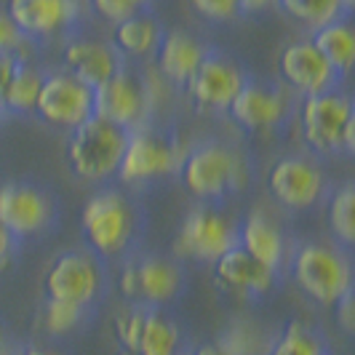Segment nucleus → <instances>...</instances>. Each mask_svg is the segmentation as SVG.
Wrapping results in <instances>:
<instances>
[{
	"label": "nucleus",
	"instance_id": "f257e3e1",
	"mask_svg": "<svg viewBox=\"0 0 355 355\" xmlns=\"http://www.w3.org/2000/svg\"><path fill=\"white\" fill-rule=\"evenodd\" d=\"M179 174L187 193L200 200H216L238 193L249 182V163L230 144L203 142L184 153Z\"/></svg>",
	"mask_w": 355,
	"mask_h": 355
},
{
	"label": "nucleus",
	"instance_id": "f03ea898",
	"mask_svg": "<svg viewBox=\"0 0 355 355\" xmlns=\"http://www.w3.org/2000/svg\"><path fill=\"white\" fill-rule=\"evenodd\" d=\"M300 128L307 147L320 155L355 153V107L347 94L331 89L304 96L300 105Z\"/></svg>",
	"mask_w": 355,
	"mask_h": 355
},
{
	"label": "nucleus",
	"instance_id": "7ed1b4c3",
	"mask_svg": "<svg viewBox=\"0 0 355 355\" xmlns=\"http://www.w3.org/2000/svg\"><path fill=\"white\" fill-rule=\"evenodd\" d=\"M128 131L110 123L99 115L72 128L67 139V163L70 171L83 182H105L115 177L118 163L123 158Z\"/></svg>",
	"mask_w": 355,
	"mask_h": 355
},
{
	"label": "nucleus",
	"instance_id": "20e7f679",
	"mask_svg": "<svg viewBox=\"0 0 355 355\" xmlns=\"http://www.w3.org/2000/svg\"><path fill=\"white\" fill-rule=\"evenodd\" d=\"M294 281L313 302L323 307L334 304L353 291V265L345 251L326 243H302L291 257Z\"/></svg>",
	"mask_w": 355,
	"mask_h": 355
},
{
	"label": "nucleus",
	"instance_id": "39448f33",
	"mask_svg": "<svg viewBox=\"0 0 355 355\" xmlns=\"http://www.w3.org/2000/svg\"><path fill=\"white\" fill-rule=\"evenodd\" d=\"M80 225L94 254L118 257L121 251L128 249L137 232V211L128 203V198L121 196L118 190H102L89 198Z\"/></svg>",
	"mask_w": 355,
	"mask_h": 355
},
{
	"label": "nucleus",
	"instance_id": "423d86ee",
	"mask_svg": "<svg viewBox=\"0 0 355 355\" xmlns=\"http://www.w3.org/2000/svg\"><path fill=\"white\" fill-rule=\"evenodd\" d=\"M184 158V150L177 139L166 137L158 128H134L128 131L123 147V158L118 163V179L123 184L139 187L160 177H168L179 171V163Z\"/></svg>",
	"mask_w": 355,
	"mask_h": 355
},
{
	"label": "nucleus",
	"instance_id": "0eeeda50",
	"mask_svg": "<svg viewBox=\"0 0 355 355\" xmlns=\"http://www.w3.org/2000/svg\"><path fill=\"white\" fill-rule=\"evenodd\" d=\"M118 355H179L182 334L171 318L155 307L134 304L112 320Z\"/></svg>",
	"mask_w": 355,
	"mask_h": 355
},
{
	"label": "nucleus",
	"instance_id": "6e6552de",
	"mask_svg": "<svg viewBox=\"0 0 355 355\" xmlns=\"http://www.w3.org/2000/svg\"><path fill=\"white\" fill-rule=\"evenodd\" d=\"M238 246V227L227 214L214 206H196L184 214L174 238V251L182 259L216 262L222 254Z\"/></svg>",
	"mask_w": 355,
	"mask_h": 355
},
{
	"label": "nucleus",
	"instance_id": "1a4fd4ad",
	"mask_svg": "<svg viewBox=\"0 0 355 355\" xmlns=\"http://www.w3.org/2000/svg\"><path fill=\"white\" fill-rule=\"evenodd\" d=\"M43 288L46 300L89 307L102 291V270L96 257L78 249L59 254L46 270Z\"/></svg>",
	"mask_w": 355,
	"mask_h": 355
},
{
	"label": "nucleus",
	"instance_id": "9d476101",
	"mask_svg": "<svg viewBox=\"0 0 355 355\" xmlns=\"http://www.w3.org/2000/svg\"><path fill=\"white\" fill-rule=\"evenodd\" d=\"M184 275L179 265L163 257H137L121 270V291L128 302L142 307H160L177 300Z\"/></svg>",
	"mask_w": 355,
	"mask_h": 355
},
{
	"label": "nucleus",
	"instance_id": "9b49d317",
	"mask_svg": "<svg viewBox=\"0 0 355 355\" xmlns=\"http://www.w3.org/2000/svg\"><path fill=\"white\" fill-rule=\"evenodd\" d=\"M35 112L46 123L72 131L94 115V89L64 70L43 75Z\"/></svg>",
	"mask_w": 355,
	"mask_h": 355
},
{
	"label": "nucleus",
	"instance_id": "f8f14e48",
	"mask_svg": "<svg viewBox=\"0 0 355 355\" xmlns=\"http://www.w3.org/2000/svg\"><path fill=\"white\" fill-rule=\"evenodd\" d=\"M246 72L241 70L230 56L222 53H206L203 62L198 64L193 78L184 83L187 96L193 105L203 112H222L238 96V91L246 83Z\"/></svg>",
	"mask_w": 355,
	"mask_h": 355
},
{
	"label": "nucleus",
	"instance_id": "ddd939ff",
	"mask_svg": "<svg viewBox=\"0 0 355 355\" xmlns=\"http://www.w3.org/2000/svg\"><path fill=\"white\" fill-rule=\"evenodd\" d=\"M150 89L128 70L115 72L105 86L94 89V115L105 118L110 123L134 131L144 123L150 112Z\"/></svg>",
	"mask_w": 355,
	"mask_h": 355
},
{
	"label": "nucleus",
	"instance_id": "4468645a",
	"mask_svg": "<svg viewBox=\"0 0 355 355\" xmlns=\"http://www.w3.org/2000/svg\"><path fill=\"white\" fill-rule=\"evenodd\" d=\"M267 190L281 206L304 211L320 200L326 190V177L318 163L300 158V155H286L272 163L267 174Z\"/></svg>",
	"mask_w": 355,
	"mask_h": 355
},
{
	"label": "nucleus",
	"instance_id": "2eb2a0df",
	"mask_svg": "<svg viewBox=\"0 0 355 355\" xmlns=\"http://www.w3.org/2000/svg\"><path fill=\"white\" fill-rule=\"evenodd\" d=\"M53 222V200L35 184H0V225L14 238H30Z\"/></svg>",
	"mask_w": 355,
	"mask_h": 355
},
{
	"label": "nucleus",
	"instance_id": "dca6fc26",
	"mask_svg": "<svg viewBox=\"0 0 355 355\" xmlns=\"http://www.w3.org/2000/svg\"><path fill=\"white\" fill-rule=\"evenodd\" d=\"M278 72L286 80V86H291L302 96L331 91L339 80V72L313 46V40H294V43H288L281 51V56H278Z\"/></svg>",
	"mask_w": 355,
	"mask_h": 355
},
{
	"label": "nucleus",
	"instance_id": "f3484780",
	"mask_svg": "<svg viewBox=\"0 0 355 355\" xmlns=\"http://www.w3.org/2000/svg\"><path fill=\"white\" fill-rule=\"evenodd\" d=\"M214 281L232 297H262L275 284V270L257 262L241 246H232L214 262Z\"/></svg>",
	"mask_w": 355,
	"mask_h": 355
},
{
	"label": "nucleus",
	"instance_id": "a211bd4d",
	"mask_svg": "<svg viewBox=\"0 0 355 355\" xmlns=\"http://www.w3.org/2000/svg\"><path fill=\"white\" fill-rule=\"evenodd\" d=\"M227 112L241 128H246L251 134H259V131H270V128L284 123L288 102L278 89L246 80L243 89L238 91V96L230 102Z\"/></svg>",
	"mask_w": 355,
	"mask_h": 355
},
{
	"label": "nucleus",
	"instance_id": "6ab92c4d",
	"mask_svg": "<svg viewBox=\"0 0 355 355\" xmlns=\"http://www.w3.org/2000/svg\"><path fill=\"white\" fill-rule=\"evenodd\" d=\"M64 72L86 83L89 89H99L115 72L123 70L121 53L115 46L91 40V37H75L64 46Z\"/></svg>",
	"mask_w": 355,
	"mask_h": 355
},
{
	"label": "nucleus",
	"instance_id": "aec40b11",
	"mask_svg": "<svg viewBox=\"0 0 355 355\" xmlns=\"http://www.w3.org/2000/svg\"><path fill=\"white\" fill-rule=\"evenodd\" d=\"M8 17L27 37H51L78 19V0H8Z\"/></svg>",
	"mask_w": 355,
	"mask_h": 355
},
{
	"label": "nucleus",
	"instance_id": "412c9836",
	"mask_svg": "<svg viewBox=\"0 0 355 355\" xmlns=\"http://www.w3.org/2000/svg\"><path fill=\"white\" fill-rule=\"evenodd\" d=\"M238 246L275 272L281 270L286 259L284 230L265 211H251L243 216V222L238 227Z\"/></svg>",
	"mask_w": 355,
	"mask_h": 355
},
{
	"label": "nucleus",
	"instance_id": "4be33fe9",
	"mask_svg": "<svg viewBox=\"0 0 355 355\" xmlns=\"http://www.w3.org/2000/svg\"><path fill=\"white\" fill-rule=\"evenodd\" d=\"M155 53H158L160 78H166L174 86H184L193 78V72L198 70V64L203 62V56L209 51L190 33L171 30V33H166V35L160 37Z\"/></svg>",
	"mask_w": 355,
	"mask_h": 355
},
{
	"label": "nucleus",
	"instance_id": "5701e85b",
	"mask_svg": "<svg viewBox=\"0 0 355 355\" xmlns=\"http://www.w3.org/2000/svg\"><path fill=\"white\" fill-rule=\"evenodd\" d=\"M313 46L318 49L326 59H329V64L339 72V75H345V72H350L355 62V35L353 30H350V24L347 21H329V24H323L318 30H313Z\"/></svg>",
	"mask_w": 355,
	"mask_h": 355
},
{
	"label": "nucleus",
	"instance_id": "b1692460",
	"mask_svg": "<svg viewBox=\"0 0 355 355\" xmlns=\"http://www.w3.org/2000/svg\"><path fill=\"white\" fill-rule=\"evenodd\" d=\"M163 30L153 17L147 14H134V17L123 19L115 24V49L118 53H128V56H150L158 49Z\"/></svg>",
	"mask_w": 355,
	"mask_h": 355
},
{
	"label": "nucleus",
	"instance_id": "393cba45",
	"mask_svg": "<svg viewBox=\"0 0 355 355\" xmlns=\"http://www.w3.org/2000/svg\"><path fill=\"white\" fill-rule=\"evenodd\" d=\"M355 0H278L275 6H281L294 21H300L310 30H318L329 21L342 19L345 11L353 8Z\"/></svg>",
	"mask_w": 355,
	"mask_h": 355
},
{
	"label": "nucleus",
	"instance_id": "a878e982",
	"mask_svg": "<svg viewBox=\"0 0 355 355\" xmlns=\"http://www.w3.org/2000/svg\"><path fill=\"white\" fill-rule=\"evenodd\" d=\"M267 355H329L323 339L300 320L286 323L284 331L270 342Z\"/></svg>",
	"mask_w": 355,
	"mask_h": 355
},
{
	"label": "nucleus",
	"instance_id": "bb28decb",
	"mask_svg": "<svg viewBox=\"0 0 355 355\" xmlns=\"http://www.w3.org/2000/svg\"><path fill=\"white\" fill-rule=\"evenodd\" d=\"M272 339L265 334V329H259L251 320H238L222 331V337L216 339V345L230 355H267Z\"/></svg>",
	"mask_w": 355,
	"mask_h": 355
},
{
	"label": "nucleus",
	"instance_id": "cd10ccee",
	"mask_svg": "<svg viewBox=\"0 0 355 355\" xmlns=\"http://www.w3.org/2000/svg\"><path fill=\"white\" fill-rule=\"evenodd\" d=\"M355 187L350 182L339 184L329 200V227L342 246H353L355 241Z\"/></svg>",
	"mask_w": 355,
	"mask_h": 355
},
{
	"label": "nucleus",
	"instance_id": "c85d7f7f",
	"mask_svg": "<svg viewBox=\"0 0 355 355\" xmlns=\"http://www.w3.org/2000/svg\"><path fill=\"white\" fill-rule=\"evenodd\" d=\"M40 86H43V72L30 67V64H21L8 91H6L3 112H30V110H35Z\"/></svg>",
	"mask_w": 355,
	"mask_h": 355
},
{
	"label": "nucleus",
	"instance_id": "c756f323",
	"mask_svg": "<svg viewBox=\"0 0 355 355\" xmlns=\"http://www.w3.org/2000/svg\"><path fill=\"white\" fill-rule=\"evenodd\" d=\"M83 315H86V307H78V304H70V302H53V300H46L40 326H43V331H46V334L62 337V334L75 331V329L80 326Z\"/></svg>",
	"mask_w": 355,
	"mask_h": 355
},
{
	"label": "nucleus",
	"instance_id": "7c9ffc66",
	"mask_svg": "<svg viewBox=\"0 0 355 355\" xmlns=\"http://www.w3.org/2000/svg\"><path fill=\"white\" fill-rule=\"evenodd\" d=\"M91 6H94V11L99 17L118 24V21L134 17V14H142L144 8L150 6V0H91Z\"/></svg>",
	"mask_w": 355,
	"mask_h": 355
},
{
	"label": "nucleus",
	"instance_id": "2f4dec72",
	"mask_svg": "<svg viewBox=\"0 0 355 355\" xmlns=\"http://www.w3.org/2000/svg\"><path fill=\"white\" fill-rule=\"evenodd\" d=\"M27 40L30 37L19 33V27L14 24V19L8 17V11H0V53H14L19 62H24L21 51L27 49Z\"/></svg>",
	"mask_w": 355,
	"mask_h": 355
},
{
	"label": "nucleus",
	"instance_id": "473e14b6",
	"mask_svg": "<svg viewBox=\"0 0 355 355\" xmlns=\"http://www.w3.org/2000/svg\"><path fill=\"white\" fill-rule=\"evenodd\" d=\"M190 6L200 17L214 19V21H227V19H235L241 14L238 0H190Z\"/></svg>",
	"mask_w": 355,
	"mask_h": 355
},
{
	"label": "nucleus",
	"instance_id": "72a5a7b5",
	"mask_svg": "<svg viewBox=\"0 0 355 355\" xmlns=\"http://www.w3.org/2000/svg\"><path fill=\"white\" fill-rule=\"evenodd\" d=\"M24 62H19L14 53H0V112H3V99H6V91L11 86L14 75Z\"/></svg>",
	"mask_w": 355,
	"mask_h": 355
},
{
	"label": "nucleus",
	"instance_id": "f704fd0d",
	"mask_svg": "<svg viewBox=\"0 0 355 355\" xmlns=\"http://www.w3.org/2000/svg\"><path fill=\"white\" fill-rule=\"evenodd\" d=\"M14 251H17V238L0 225V270H6V267L11 265Z\"/></svg>",
	"mask_w": 355,
	"mask_h": 355
},
{
	"label": "nucleus",
	"instance_id": "c9c22d12",
	"mask_svg": "<svg viewBox=\"0 0 355 355\" xmlns=\"http://www.w3.org/2000/svg\"><path fill=\"white\" fill-rule=\"evenodd\" d=\"M334 307L339 310V323H342V329H345L347 334H353V329H355V323H353V291H350V294H345Z\"/></svg>",
	"mask_w": 355,
	"mask_h": 355
},
{
	"label": "nucleus",
	"instance_id": "e433bc0d",
	"mask_svg": "<svg viewBox=\"0 0 355 355\" xmlns=\"http://www.w3.org/2000/svg\"><path fill=\"white\" fill-rule=\"evenodd\" d=\"M238 3H241V11H246V14H262L278 0H238Z\"/></svg>",
	"mask_w": 355,
	"mask_h": 355
},
{
	"label": "nucleus",
	"instance_id": "4c0bfd02",
	"mask_svg": "<svg viewBox=\"0 0 355 355\" xmlns=\"http://www.w3.org/2000/svg\"><path fill=\"white\" fill-rule=\"evenodd\" d=\"M187 355H230L227 350H222L216 342H209V345H198L196 350H190Z\"/></svg>",
	"mask_w": 355,
	"mask_h": 355
},
{
	"label": "nucleus",
	"instance_id": "58836bf2",
	"mask_svg": "<svg viewBox=\"0 0 355 355\" xmlns=\"http://www.w3.org/2000/svg\"><path fill=\"white\" fill-rule=\"evenodd\" d=\"M17 355H62V353L49 350V347H24V350H19Z\"/></svg>",
	"mask_w": 355,
	"mask_h": 355
},
{
	"label": "nucleus",
	"instance_id": "ea45409f",
	"mask_svg": "<svg viewBox=\"0 0 355 355\" xmlns=\"http://www.w3.org/2000/svg\"><path fill=\"white\" fill-rule=\"evenodd\" d=\"M6 350V337H3V329H0V353Z\"/></svg>",
	"mask_w": 355,
	"mask_h": 355
},
{
	"label": "nucleus",
	"instance_id": "a19ab883",
	"mask_svg": "<svg viewBox=\"0 0 355 355\" xmlns=\"http://www.w3.org/2000/svg\"><path fill=\"white\" fill-rule=\"evenodd\" d=\"M0 355H8V353H6V350H3V353H0Z\"/></svg>",
	"mask_w": 355,
	"mask_h": 355
}]
</instances>
